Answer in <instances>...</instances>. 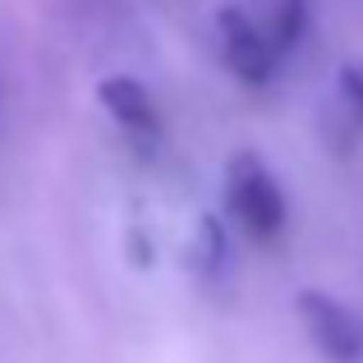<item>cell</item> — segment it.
<instances>
[{"label":"cell","mask_w":363,"mask_h":363,"mask_svg":"<svg viewBox=\"0 0 363 363\" xmlns=\"http://www.w3.org/2000/svg\"><path fill=\"white\" fill-rule=\"evenodd\" d=\"M299 322L308 331V340L331 363H359L363 359V318L345 299H336L327 290H303L299 294Z\"/></svg>","instance_id":"7a4b0ae2"},{"label":"cell","mask_w":363,"mask_h":363,"mask_svg":"<svg viewBox=\"0 0 363 363\" xmlns=\"http://www.w3.org/2000/svg\"><path fill=\"white\" fill-rule=\"evenodd\" d=\"M262 28H267V37H272L276 55L285 60V55L299 46L303 28H308V0H272V9H267Z\"/></svg>","instance_id":"8992f818"},{"label":"cell","mask_w":363,"mask_h":363,"mask_svg":"<svg viewBox=\"0 0 363 363\" xmlns=\"http://www.w3.org/2000/svg\"><path fill=\"white\" fill-rule=\"evenodd\" d=\"M97 101L106 106V116L120 124L129 138H157L161 120H157V101L147 97V88H143L138 79H129V74H111V79L97 83Z\"/></svg>","instance_id":"277c9868"},{"label":"cell","mask_w":363,"mask_h":363,"mask_svg":"<svg viewBox=\"0 0 363 363\" xmlns=\"http://www.w3.org/2000/svg\"><path fill=\"white\" fill-rule=\"evenodd\" d=\"M216 33H221L225 65L240 74V83H248V88H262V83L276 79L281 55H276L272 37H267V28L257 23V18H248L244 9H221V14H216Z\"/></svg>","instance_id":"3957f363"},{"label":"cell","mask_w":363,"mask_h":363,"mask_svg":"<svg viewBox=\"0 0 363 363\" xmlns=\"http://www.w3.org/2000/svg\"><path fill=\"white\" fill-rule=\"evenodd\" d=\"M331 120L345 124V143L363 133V60H350L336 79V97H331Z\"/></svg>","instance_id":"5b68a950"},{"label":"cell","mask_w":363,"mask_h":363,"mask_svg":"<svg viewBox=\"0 0 363 363\" xmlns=\"http://www.w3.org/2000/svg\"><path fill=\"white\" fill-rule=\"evenodd\" d=\"M225 207H230L235 225L257 244L276 240V235L285 230V216H290L276 175L253 152H235L230 166H225Z\"/></svg>","instance_id":"6da1fadb"}]
</instances>
